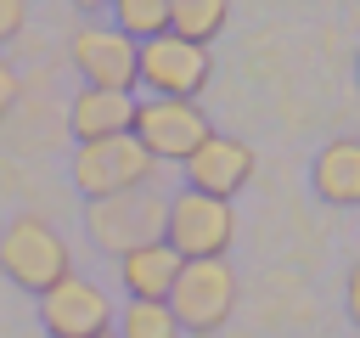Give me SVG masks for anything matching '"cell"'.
I'll use <instances>...</instances> for the list:
<instances>
[{
  "label": "cell",
  "instance_id": "cell-1",
  "mask_svg": "<svg viewBox=\"0 0 360 338\" xmlns=\"http://www.w3.org/2000/svg\"><path fill=\"white\" fill-rule=\"evenodd\" d=\"M169 315L180 321V332H219L236 310V270L225 259H180V276L169 287Z\"/></svg>",
  "mask_w": 360,
  "mask_h": 338
},
{
  "label": "cell",
  "instance_id": "cell-2",
  "mask_svg": "<svg viewBox=\"0 0 360 338\" xmlns=\"http://www.w3.org/2000/svg\"><path fill=\"white\" fill-rule=\"evenodd\" d=\"M152 175H158V158L129 130L124 135H101V141H79V152H73V186L84 192V203L152 186Z\"/></svg>",
  "mask_w": 360,
  "mask_h": 338
},
{
  "label": "cell",
  "instance_id": "cell-3",
  "mask_svg": "<svg viewBox=\"0 0 360 338\" xmlns=\"http://www.w3.org/2000/svg\"><path fill=\"white\" fill-rule=\"evenodd\" d=\"M0 270L6 282H17L22 293H45L56 287L62 276H73V259H68V242L39 220V214H17L6 231H0Z\"/></svg>",
  "mask_w": 360,
  "mask_h": 338
},
{
  "label": "cell",
  "instance_id": "cell-4",
  "mask_svg": "<svg viewBox=\"0 0 360 338\" xmlns=\"http://www.w3.org/2000/svg\"><path fill=\"white\" fill-rule=\"evenodd\" d=\"M163 208L169 197H158L152 186H135V192H118V197H96L84 208V231L101 254H129V248H146V242H163Z\"/></svg>",
  "mask_w": 360,
  "mask_h": 338
},
{
  "label": "cell",
  "instance_id": "cell-5",
  "mask_svg": "<svg viewBox=\"0 0 360 338\" xmlns=\"http://www.w3.org/2000/svg\"><path fill=\"white\" fill-rule=\"evenodd\" d=\"M214 73V56L208 45L197 39H180V34H152V39H135V84H146L152 96H180V101H197L202 84Z\"/></svg>",
  "mask_w": 360,
  "mask_h": 338
},
{
  "label": "cell",
  "instance_id": "cell-6",
  "mask_svg": "<svg viewBox=\"0 0 360 338\" xmlns=\"http://www.w3.org/2000/svg\"><path fill=\"white\" fill-rule=\"evenodd\" d=\"M231 237H236V214H231L225 197H202L191 186L180 197H169V208H163V242L180 259H225Z\"/></svg>",
  "mask_w": 360,
  "mask_h": 338
},
{
  "label": "cell",
  "instance_id": "cell-7",
  "mask_svg": "<svg viewBox=\"0 0 360 338\" xmlns=\"http://www.w3.org/2000/svg\"><path fill=\"white\" fill-rule=\"evenodd\" d=\"M129 135H135L158 163H186V158L214 135V124H208V113H202L197 101H180V96H146V101H135V124H129Z\"/></svg>",
  "mask_w": 360,
  "mask_h": 338
},
{
  "label": "cell",
  "instance_id": "cell-8",
  "mask_svg": "<svg viewBox=\"0 0 360 338\" xmlns=\"http://www.w3.org/2000/svg\"><path fill=\"white\" fill-rule=\"evenodd\" d=\"M39 327L45 338H101L112 332V299L90 276H62L39 293Z\"/></svg>",
  "mask_w": 360,
  "mask_h": 338
},
{
  "label": "cell",
  "instance_id": "cell-9",
  "mask_svg": "<svg viewBox=\"0 0 360 338\" xmlns=\"http://www.w3.org/2000/svg\"><path fill=\"white\" fill-rule=\"evenodd\" d=\"M73 68L96 90H135V39L124 28H79L68 45Z\"/></svg>",
  "mask_w": 360,
  "mask_h": 338
},
{
  "label": "cell",
  "instance_id": "cell-10",
  "mask_svg": "<svg viewBox=\"0 0 360 338\" xmlns=\"http://www.w3.org/2000/svg\"><path fill=\"white\" fill-rule=\"evenodd\" d=\"M253 180V146L248 141H236V135H208L191 158H186V186L191 192H202V197H236L242 186Z\"/></svg>",
  "mask_w": 360,
  "mask_h": 338
},
{
  "label": "cell",
  "instance_id": "cell-11",
  "mask_svg": "<svg viewBox=\"0 0 360 338\" xmlns=\"http://www.w3.org/2000/svg\"><path fill=\"white\" fill-rule=\"evenodd\" d=\"M309 186L332 208H360V135L326 141L315 152V163H309Z\"/></svg>",
  "mask_w": 360,
  "mask_h": 338
},
{
  "label": "cell",
  "instance_id": "cell-12",
  "mask_svg": "<svg viewBox=\"0 0 360 338\" xmlns=\"http://www.w3.org/2000/svg\"><path fill=\"white\" fill-rule=\"evenodd\" d=\"M68 124H73L79 141L124 135V130L135 124V96H129V90H96V84H84V90L73 96V107H68Z\"/></svg>",
  "mask_w": 360,
  "mask_h": 338
},
{
  "label": "cell",
  "instance_id": "cell-13",
  "mask_svg": "<svg viewBox=\"0 0 360 338\" xmlns=\"http://www.w3.org/2000/svg\"><path fill=\"white\" fill-rule=\"evenodd\" d=\"M174 276H180V254L169 242H146V248H129L118 259V282L129 299H169Z\"/></svg>",
  "mask_w": 360,
  "mask_h": 338
},
{
  "label": "cell",
  "instance_id": "cell-14",
  "mask_svg": "<svg viewBox=\"0 0 360 338\" xmlns=\"http://www.w3.org/2000/svg\"><path fill=\"white\" fill-rule=\"evenodd\" d=\"M231 17V0H169V34L208 45Z\"/></svg>",
  "mask_w": 360,
  "mask_h": 338
},
{
  "label": "cell",
  "instance_id": "cell-15",
  "mask_svg": "<svg viewBox=\"0 0 360 338\" xmlns=\"http://www.w3.org/2000/svg\"><path fill=\"white\" fill-rule=\"evenodd\" d=\"M118 338H180V321L163 299H129L118 310Z\"/></svg>",
  "mask_w": 360,
  "mask_h": 338
},
{
  "label": "cell",
  "instance_id": "cell-16",
  "mask_svg": "<svg viewBox=\"0 0 360 338\" xmlns=\"http://www.w3.org/2000/svg\"><path fill=\"white\" fill-rule=\"evenodd\" d=\"M112 17L129 39H152L169 28V0H112Z\"/></svg>",
  "mask_w": 360,
  "mask_h": 338
},
{
  "label": "cell",
  "instance_id": "cell-17",
  "mask_svg": "<svg viewBox=\"0 0 360 338\" xmlns=\"http://www.w3.org/2000/svg\"><path fill=\"white\" fill-rule=\"evenodd\" d=\"M17 96H22V79H17V68H11L6 56H0V118H6L11 107H17Z\"/></svg>",
  "mask_w": 360,
  "mask_h": 338
},
{
  "label": "cell",
  "instance_id": "cell-18",
  "mask_svg": "<svg viewBox=\"0 0 360 338\" xmlns=\"http://www.w3.org/2000/svg\"><path fill=\"white\" fill-rule=\"evenodd\" d=\"M22 17H28V6H22V0H0V45L22 34Z\"/></svg>",
  "mask_w": 360,
  "mask_h": 338
},
{
  "label": "cell",
  "instance_id": "cell-19",
  "mask_svg": "<svg viewBox=\"0 0 360 338\" xmlns=\"http://www.w3.org/2000/svg\"><path fill=\"white\" fill-rule=\"evenodd\" d=\"M349 321L360 327V265L349 270Z\"/></svg>",
  "mask_w": 360,
  "mask_h": 338
},
{
  "label": "cell",
  "instance_id": "cell-20",
  "mask_svg": "<svg viewBox=\"0 0 360 338\" xmlns=\"http://www.w3.org/2000/svg\"><path fill=\"white\" fill-rule=\"evenodd\" d=\"M79 11H101V6H112V0H73Z\"/></svg>",
  "mask_w": 360,
  "mask_h": 338
},
{
  "label": "cell",
  "instance_id": "cell-21",
  "mask_svg": "<svg viewBox=\"0 0 360 338\" xmlns=\"http://www.w3.org/2000/svg\"><path fill=\"white\" fill-rule=\"evenodd\" d=\"M101 338H118V332H101Z\"/></svg>",
  "mask_w": 360,
  "mask_h": 338
},
{
  "label": "cell",
  "instance_id": "cell-22",
  "mask_svg": "<svg viewBox=\"0 0 360 338\" xmlns=\"http://www.w3.org/2000/svg\"><path fill=\"white\" fill-rule=\"evenodd\" d=\"M354 73H360V62H354Z\"/></svg>",
  "mask_w": 360,
  "mask_h": 338
}]
</instances>
